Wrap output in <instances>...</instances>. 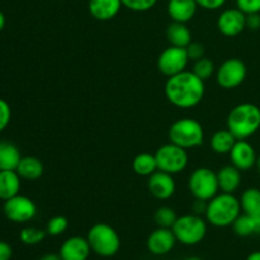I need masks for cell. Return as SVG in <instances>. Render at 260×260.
<instances>
[{
  "instance_id": "cell-1",
  "label": "cell",
  "mask_w": 260,
  "mask_h": 260,
  "mask_svg": "<svg viewBox=\"0 0 260 260\" xmlns=\"http://www.w3.org/2000/svg\"><path fill=\"white\" fill-rule=\"evenodd\" d=\"M205 81L193 71L183 73L168 78L165 83V96L173 106L178 108H193L205 96Z\"/></svg>"
},
{
  "instance_id": "cell-2",
  "label": "cell",
  "mask_w": 260,
  "mask_h": 260,
  "mask_svg": "<svg viewBox=\"0 0 260 260\" xmlns=\"http://www.w3.org/2000/svg\"><path fill=\"white\" fill-rule=\"evenodd\" d=\"M228 129L236 140H246L260 128V108L253 103H240L228 116Z\"/></svg>"
},
{
  "instance_id": "cell-3",
  "label": "cell",
  "mask_w": 260,
  "mask_h": 260,
  "mask_svg": "<svg viewBox=\"0 0 260 260\" xmlns=\"http://www.w3.org/2000/svg\"><path fill=\"white\" fill-rule=\"evenodd\" d=\"M241 205L240 200L233 193H221L216 194L207 202L206 218L211 225L216 228H228L233 226L236 218L240 216Z\"/></svg>"
},
{
  "instance_id": "cell-4",
  "label": "cell",
  "mask_w": 260,
  "mask_h": 260,
  "mask_svg": "<svg viewBox=\"0 0 260 260\" xmlns=\"http://www.w3.org/2000/svg\"><path fill=\"white\" fill-rule=\"evenodd\" d=\"M86 239L91 251L103 258L114 256L121 248V238L118 233L107 223H95L91 226Z\"/></svg>"
},
{
  "instance_id": "cell-5",
  "label": "cell",
  "mask_w": 260,
  "mask_h": 260,
  "mask_svg": "<svg viewBox=\"0 0 260 260\" xmlns=\"http://www.w3.org/2000/svg\"><path fill=\"white\" fill-rule=\"evenodd\" d=\"M169 140L183 149H192L203 144L205 131L202 124L196 119L180 118L170 126Z\"/></svg>"
},
{
  "instance_id": "cell-6",
  "label": "cell",
  "mask_w": 260,
  "mask_h": 260,
  "mask_svg": "<svg viewBox=\"0 0 260 260\" xmlns=\"http://www.w3.org/2000/svg\"><path fill=\"white\" fill-rule=\"evenodd\" d=\"M172 230L177 241L184 245H197L205 239L207 225L198 215H184L177 218Z\"/></svg>"
},
{
  "instance_id": "cell-7",
  "label": "cell",
  "mask_w": 260,
  "mask_h": 260,
  "mask_svg": "<svg viewBox=\"0 0 260 260\" xmlns=\"http://www.w3.org/2000/svg\"><path fill=\"white\" fill-rule=\"evenodd\" d=\"M188 187L196 200L210 201L220 190L217 173L210 168H197L193 170L188 180Z\"/></svg>"
},
{
  "instance_id": "cell-8",
  "label": "cell",
  "mask_w": 260,
  "mask_h": 260,
  "mask_svg": "<svg viewBox=\"0 0 260 260\" xmlns=\"http://www.w3.org/2000/svg\"><path fill=\"white\" fill-rule=\"evenodd\" d=\"M155 157H156L157 169L169 174H178L183 172L188 165L187 150L173 142L160 146L155 154Z\"/></svg>"
},
{
  "instance_id": "cell-9",
  "label": "cell",
  "mask_w": 260,
  "mask_h": 260,
  "mask_svg": "<svg viewBox=\"0 0 260 260\" xmlns=\"http://www.w3.org/2000/svg\"><path fill=\"white\" fill-rule=\"evenodd\" d=\"M3 212L9 221L14 223H25L32 220L37 213L36 203L27 196L17 194L4 201Z\"/></svg>"
},
{
  "instance_id": "cell-10",
  "label": "cell",
  "mask_w": 260,
  "mask_h": 260,
  "mask_svg": "<svg viewBox=\"0 0 260 260\" xmlns=\"http://www.w3.org/2000/svg\"><path fill=\"white\" fill-rule=\"evenodd\" d=\"M248 74L246 65L239 58H229L216 71V80L223 89H235L244 83Z\"/></svg>"
},
{
  "instance_id": "cell-11",
  "label": "cell",
  "mask_w": 260,
  "mask_h": 260,
  "mask_svg": "<svg viewBox=\"0 0 260 260\" xmlns=\"http://www.w3.org/2000/svg\"><path fill=\"white\" fill-rule=\"evenodd\" d=\"M188 62H189V57H188L187 48L169 46L160 53L157 58V69L160 73L170 78V76L183 73L187 69Z\"/></svg>"
},
{
  "instance_id": "cell-12",
  "label": "cell",
  "mask_w": 260,
  "mask_h": 260,
  "mask_svg": "<svg viewBox=\"0 0 260 260\" xmlns=\"http://www.w3.org/2000/svg\"><path fill=\"white\" fill-rule=\"evenodd\" d=\"M217 28L228 37L240 35L246 28V14L238 8L223 10L217 19Z\"/></svg>"
},
{
  "instance_id": "cell-13",
  "label": "cell",
  "mask_w": 260,
  "mask_h": 260,
  "mask_svg": "<svg viewBox=\"0 0 260 260\" xmlns=\"http://www.w3.org/2000/svg\"><path fill=\"white\" fill-rule=\"evenodd\" d=\"M229 155H230L231 164L238 168L240 172L251 169L254 165H256V160H258L255 149L246 140H238Z\"/></svg>"
},
{
  "instance_id": "cell-14",
  "label": "cell",
  "mask_w": 260,
  "mask_h": 260,
  "mask_svg": "<svg viewBox=\"0 0 260 260\" xmlns=\"http://www.w3.org/2000/svg\"><path fill=\"white\" fill-rule=\"evenodd\" d=\"M177 238L172 229L157 228L149 235L146 246L154 255H165L174 249Z\"/></svg>"
},
{
  "instance_id": "cell-15",
  "label": "cell",
  "mask_w": 260,
  "mask_h": 260,
  "mask_svg": "<svg viewBox=\"0 0 260 260\" xmlns=\"http://www.w3.org/2000/svg\"><path fill=\"white\" fill-rule=\"evenodd\" d=\"M147 187H149L150 193L157 200H168L174 196L175 189H177L173 174L165 173L162 170H156L154 174L150 175Z\"/></svg>"
},
{
  "instance_id": "cell-16",
  "label": "cell",
  "mask_w": 260,
  "mask_h": 260,
  "mask_svg": "<svg viewBox=\"0 0 260 260\" xmlns=\"http://www.w3.org/2000/svg\"><path fill=\"white\" fill-rule=\"evenodd\" d=\"M90 251L88 239L83 236H71L63 241L58 254L62 260H88Z\"/></svg>"
},
{
  "instance_id": "cell-17",
  "label": "cell",
  "mask_w": 260,
  "mask_h": 260,
  "mask_svg": "<svg viewBox=\"0 0 260 260\" xmlns=\"http://www.w3.org/2000/svg\"><path fill=\"white\" fill-rule=\"evenodd\" d=\"M197 8L198 4L196 0H169L167 10L173 22L187 23L193 19Z\"/></svg>"
},
{
  "instance_id": "cell-18",
  "label": "cell",
  "mask_w": 260,
  "mask_h": 260,
  "mask_svg": "<svg viewBox=\"0 0 260 260\" xmlns=\"http://www.w3.org/2000/svg\"><path fill=\"white\" fill-rule=\"evenodd\" d=\"M122 5L121 0H89V12L91 17L101 22H107L116 17Z\"/></svg>"
},
{
  "instance_id": "cell-19",
  "label": "cell",
  "mask_w": 260,
  "mask_h": 260,
  "mask_svg": "<svg viewBox=\"0 0 260 260\" xmlns=\"http://www.w3.org/2000/svg\"><path fill=\"white\" fill-rule=\"evenodd\" d=\"M217 179L220 190H222L223 193H234L240 187L241 173L233 164L226 165L218 170Z\"/></svg>"
},
{
  "instance_id": "cell-20",
  "label": "cell",
  "mask_w": 260,
  "mask_h": 260,
  "mask_svg": "<svg viewBox=\"0 0 260 260\" xmlns=\"http://www.w3.org/2000/svg\"><path fill=\"white\" fill-rule=\"evenodd\" d=\"M20 179L17 170H0V200L7 201L19 194Z\"/></svg>"
},
{
  "instance_id": "cell-21",
  "label": "cell",
  "mask_w": 260,
  "mask_h": 260,
  "mask_svg": "<svg viewBox=\"0 0 260 260\" xmlns=\"http://www.w3.org/2000/svg\"><path fill=\"white\" fill-rule=\"evenodd\" d=\"M22 155L19 149L9 141H0V170H17Z\"/></svg>"
},
{
  "instance_id": "cell-22",
  "label": "cell",
  "mask_w": 260,
  "mask_h": 260,
  "mask_svg": "<svg viewBox=\"0 0 260 260\" xmlns=\"http://www.w3.org/2000/svg\"><path fill=\"white\" fill-rule=\"evenodd\" d=\"M17 173L22 179L37 180L43 174V164L35 156H24L20 159L17 167Z\"/></svg>"
},
{
  "instance_id": "cell-23",
  "label": "cell",
  "mask_w": 260,
  "mask_h": 260,
  "mask_svg": "<svg viewBox=\"0 0 260 260\" xmlns=\"http://www.w3.org/2000/svg\"><path fill=\"white\" fill-rule=\"evenodd\" d=\"M167 38L170 46L175 47H187L192 42V33L185 23L173 22L167 28Z\"/></svg>"
},
{
  "instance_id": "cell-24",
  "label": "cell",
  "mask_w": 260,
  "mask_h": 260,
  "mask_svg": "<svg viewBox=\"0 0 260 260\" xmlns=\"http://www.w3.org/2000/svg\"><path fill=\"white\" fill-rule=\"evenodd\" d=\"M132 169L136 174L141 175V177H150L156 170H159L157 169L156 157L149 152H141L132 161Z\"/></svg>"
},
{
  "instance_id": "cell-25",
  "label": "cell",
  "mask_w": 260,
  "mask_h": 260,
  "mask_svg": "<svg viewBox=\"0 0 260 260\" xmlns=\"http://www.w3.org/2000/svg\"><path fill=\"white\" fill-rule=\"evenodd\" d=\"M236 141H238L236 137L228 128L220 129L213 134L211 139V147L216 154H229Z\"/></svg>"
},
{
  "instance_id": "cell-26",
  "label": "cell",
  "mask_w": 260,
  "mask_h": 260,
  "mask_svg": "<svg viewBox=\"0 0 260 260\" xmlns=\"http://www.w3.org/2000/svg\"><path fill=\"white\" fill-rule=\"evenodd\" d=\"M240 205L241 210L246 215H260V189H258V188H248L246 190H244L240 198Z\"/></svg>"
},
{
  "instance_id": "cell-27",
  "label": "cell",
  "mask_w": 260,
  "mask_h": 260,
  "mask_svg": "<svg viewBox=\"0 0 260 260\" xmlns=\"http://www.w3.org/2000/svg\"><path fill=\"white\" fill-rule=\"evenodd\" d=\"M233 229L235 231L236 235L241 236V238H245V236H250L253 234H256L255 230V220H254V216L250 215H240L235 220V222L233 223Z\"/></svg>"
},
{
  "instance_id": "cell-28",
  "label": "cell",
  "mask_w": 260,
  "mask_h": 260,
  "mask_svg": "<svg viewBox=\"0 0 260 260\" xmlns=\"http://www.w3.org/2000/svg\"><path fill=\"white\" fill-rule=\"evenodd\" d=\"M155 222L159 228H167V229H172L174 226L175 221H177L178 216L175 213V211L173 208L167 207H160L157 208L156 212H155Z\"/></svg>"
},
{
  "instance_id": "cell-29",
  "label": "cell",
  "mask_w": 260,
  "mask_h": 260,
  "mask_svg": "<svg viewBox=\"0 0 260 260\" xmlns=\"http://www.w3.org/2000/svg\"><path fill=\"white\" fill-rule=\"evenodd\" d=\"M47 235V231L37 228H24L19 234V239L25 245H36L43 241Z\"/></svg>"
},
{
  "instance_id": "cell-30",
  "label": "cell",
  "mask_w": 260,
  "mask_h": 260,
  "mask_svg": "<svg viewBox=\"0 0 260 260\" xmlns=\"http://www.w3.org/2000/svg\"><path fill=\"white\" fill-rule=\"evenodd\" d=\"M193 73H194L198 78L202 79L203 81L208 80V79L213 75V73H215V65H213V62L210 58L202 57L194 62Z\"/></svg>"
},
{
  "instance_id": "cell-31",
  "label": "cell",
  "mask_w": 260,
  "mask_h": 260,
  "mask_svg": "<svg viewBox=\"0 0 260 260\" xmlns=\"http://www.w3.org/2000/svg\"><path fill=\"white\" fill-rule=\"evenodd\" d=\"M69 228V221L65 216H55V217L51 218L47 222V231L48 235L51 236H58L61 234L65 233Z\"/></svg>"
},
{
  "instance_id": "cell-32",
  "label": "cell",
  "mask_w": 260,
  "mask_h": 260,
  "mask_svg": "<svg viewBox=\"0 0 260 260\" xmlns=\"http://www.w3.org/2000/svg\"><path fill=\"white\" fill-rule=\"evenodd\" d=\"M122 5L134 12H147L155 7L157 0H121Z\"/></svg>"
},
{
  "instance_id": "cell-33",
  "label": "cell",
  "mask_w": 260,
  "mask_h": 260,
  "mask_svg": "<svg viewBox=\"0 0 260 260\" xmlns=\"http://www.w3.org/2000/svg\"><path fill=\"white\" fill-rule=\"evenodd\" d=\"M10 118H12V109H10L9 103L0 98V132L7 128Z\"/></svg>"
},
{
  "instance_id": "cell-34",
  "label": "cell",
  "mask_w": 260,
  "mask_h": 260,
  "mask_svg": "<svg viewBox=\"0 0 260 260\" xmlns=\"http://www.w3.org/2000/svg\"><path fill=\"white\" fill-rule=\"evenodd\" d=\"M236 8L245 14L260 13V0H236Z\"/></svg>"
},
{
  "instance_id": "cell-35",
  "label": "cell",
  "mask_w": 260,
  "mask_h": 260,
  "mask_svg": "<svg viewBox=\"0 0 260 260\" xmlns=\"http://www.w3.org/2000/svg\"><path fill=\"white\" fill-rule=\"evenodd\" d=\"M185 48H187V53L189 60L197 61L200 60V58L205 57V56H203L205 55V48H203V46L201 45V43L190 42Z\"/></svg>"
},
{
  "instance_id": "cell-36",
  "label": "cell",
  "mask_w": 260,
  "mask_h": 260,
  "mask_svg": "<svg viewBox=\"0 0 260 260\" xmlns=\"http://www.w3.org/2000/svg\"><path fill=\"white\" fill-rule=\"evenodd\" d=\"M198 7L207 10H217L225 5L226 0H196Z\"/></svg>"
},
{
  "instance_id": "cell-37",
  "label": "cell",
  "mask_w": 260,
  "mask_h": 260,
  "mask_svg": "<svg viewBox=\"0 0 260 260\" xmlns=\"http://www.w3.org/2000/svg\"><path fill=\"white\" fill-rule=\"evenodd\" d=\"M246 28L251 30L260 29V13L246 14Z\"/></svg>"
},
{
  "instance_id": "cell-38",
  "label": "cell",
  "mask_w": 260,
  "mask_h": 260,
  "mask_svg": "<svg viewBox=\"0 0 260 260\" xmlns=\"http://www.w3.org/2000/svg\"><path fill=\"white\" fill-rule=\"evenodd\" d=\"M13 255L12 246L5 241H0V260H10Z\"/></svg>"
},
{
  "instance_id": "cell-39",
  "label": "cell",
  "mask_w": 260,
  "mask_h": 260,
  "mask_svg": "<svg viewBox=\"0 0 260 260\" xmlns=\"http://www.w3.org/2000/svg\"><path fill=\"white\" fill-rule=\"evenodd\" d=\"M40 260H62L61 259L60 254H45Z\"/></svg>"
},
{
  "instance_id": "cell-40",
  "label": "cell",
  "mask_w": 260,
  "mask_h": 260,
  "mask_svg": "<svg viewBox=\"0 0 260 260\" xmlns=\"http://www.w3.org/2000/svg\"><path fill=\"white\" fill-rule=\"evenodd\" d=\"M246 260H260V251H254L246 258Z\"/></svg>"
},
{
  "instance_id": "cell-41",
  "label": "cell",
  "mask_w": 260,
  "mask_h": 260,
  "mask_svg": "<svg viewBox=\"0 0 260 260\" xmlns=\"http://www.w3.org/2000/svg\"><path fill=\"white\" fill-rule=\"evenodd\" d=\"M4 27H5V17L4 14H3L2 10H0V32L4 29Z\"/></svg>"
},
{
  "instance_id": "cell-42",
  "label": "cell",
  "mask_w": 260,
  "mask_h": 260,
  "mask_svg": "<svg viewBox=\"0 0 260 260\" xmlns=\"http://www.w3.org/2000/svg\"><path fill=\"white\" fill-rule=\"evenodd\" d=\"M256 168H258V172L260 174V155L258 156V160H256Z\"/></svg>"
},
{
  "instance_id": "cell-43",
  "label": "cell",
  "mask_w": 260,
  "mask_h": 260,
  "mask_svg": "<svg viewBox=\"0 0 260 260\" xmlns=\"http://www.w3.org/2000/svg\"><path fill=\"white\" fill-rule=\"evenodd\" d=\"M184 260H202L201 258H196V256H192V258H187V259H184Z\"/></svg>"
}]
</instances>
